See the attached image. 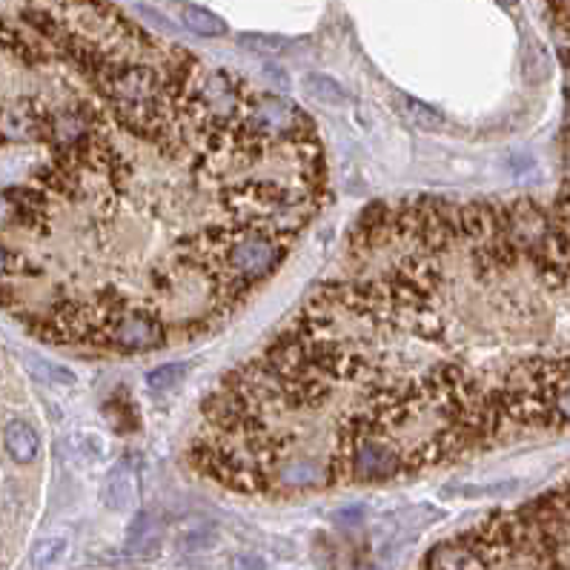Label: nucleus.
Masks as SVG:
<instances>
[{"mask_svg": "<svg viewBox=\"0 0 570 570\" xmlns=\"http://www.w3.org/2000/svg\"><path fill=\"white\" fill-rule=\"evenodd\" d=\"M4 301L43 345L133 358L216 333L330 189L290 97L109 0H6Z\"/></svg>", "mask_w": 570, "mask_h": 570, "instance_id": "f257e3e1", "label": "nucleus"}, {"mask_svg": "<svg viewBox=\"0 0 570 570\" xmlns=\"http://www.w3.org/2000/svg\"><path fill=\"white\" fill-rule=\"evenodd\" d=\"M570 430V184L364 209L267 345L213 387L187 462L296 499Z\"/></svg>", "mask_w": 570, "mask_h": 570, "instance_id": "f03ea898", "label": "nucleus"}, {"mask_svg": "<svg viewBox=\"0 0 570 570\" xmlns=\"http://www.w3.org/2000/svg\"><path fill=\"white\" fill-rule=\"evenodd\" d=\"M536 570H570V473L559 484L545 516Z\"/></svg>", "mask_w": 570, "mask_h": 570, "instance_id": "7ed1b4c3", "label": "nucleus"}, {"mask_svg": "<svg viewBox=\"0 0 570 570\" xmlns=\"http://www.w3.org/2000/svg\"><path fill=\"white\" fill-rule=\"evenodd\" d=\"M4 447L12 455V462L32 464L41 455V433L26 418H12L4 428Z\"/></svg>", "mask_w": 570, "mask_h": 570, "instance_id": "20e7f679", "label": "nucleus"}, {"mask_svg": "<svg viewBox=\"0 0 570 570\" xmlns=\"http://www.w3.org/2000/svg\"><path fill=\"white\" fill-rule=\"evenodd\" d=\"M133 496H135V473L126 462H118L106 476L104 504L112 510H126L133 508Z\"/></svg>", "mask_w": 570, "mask_h": 570, "instance_id": "39448f33", "label": "nucleus"}, {"mask_svg": "<svg viewBox=\"0 0 570 570\" xmlns=\"http://www.w3.org/2000/svg\"><path fill=\"white\" fill-rule=\"evenodd\" d=\"M301 89L309 95V97H316V101L321 104H330V106H341L347 101V92L345 87L338 84V80H333L330 75H321V72H309L301 78Z\"/></svg>", "mask_w": 570, "mask_h": 570, "instance_id": "423d86ee", "label": "nucleus"}, {"mask_svg": "<svg viewBox=\"0 0 570 570\" xmlns=\"http://www.w3.org/2000/svg\"><path fill=\"white\" fill-rule=\"evenodd\" d=\"M181 21L189 32H195V35L201 38H221L226 35V23L218 18V14L207 12L201 6H192V4H184L181 6Z\"/></svg>", "mask_w": 570, "mask_h": 570, "instance_id": "0eeeda50", "label": "nucleus"}, {"mask_svg": "<svg viewBox=\"0 0 570 570\" xmlns=\"http://www.w3.org/2000/svg\"><path fill=\"white\" fill-rule=\"evenodd\" d=\"M69 553V542L63 536H46L32 547V567L35 570H52L63 556Z\"/></svg>", "mask_w": 570, "mask_h": 570, "instance_id": "6e6552de", "label": "nucleus"}, {"mask_svg": "<svg viewBox=\"0 0 570 570\" xmlns=\"http://www.w3.org/2000/svg\"><path fill=\"white\" fill-rule=\"evenodd\" d=\"M545 4L550 9L553 26H556V35H559L562 63L567 67V75H570V0H545Z\"/></svg>", "mask_w": 570, "mask_h": 570, "instance_id": "1a4fd4ad", "label": "nucleus"}, {"mask_svg": "<svg viewBox=\"0 0 570 570\" xmlns=\"http://www.w3.org/2000/svg\"><path fill=\"white\" fill-rule=\"evenodd\" d=\"M181 379H184V364H161L146 372V387L155 390V393H164V390L175 387Z\"/></svg>", "mask_w": 570, "mask_h": 570, "instance_id": "9d476101", "label": "nucleus"}, {"mask_svg": "<svg viewBox=\"0 0 570 570\" xmlns=\"http://www.w3.org/2000/svg\"><path fill=\"white\" fill-rule=\"evenodd\" d=\"M244 46H250L253 52H267V55H275V52H281L284 49V41L281 38H270V35H241L238 38Z\"/></svg>", "mask_w": 570, "mask_h": 570, "instance_id": "9b49d317", "label": "nucleus"}, {"mask_svg": "<svg viewBox=\"0 0 570 570\" xmlns=\"http://www.w3.org/2000/svg\"><path fill=\"white\" fill-rule=\"evenodd\" d=\"M496 4H501V6H516L519 0H496Z\"/></svg>", "mask_w": 570, "mask_h": 570, "instance_id": "f8f14e48", "label": "nucleus"}]
</instances>
